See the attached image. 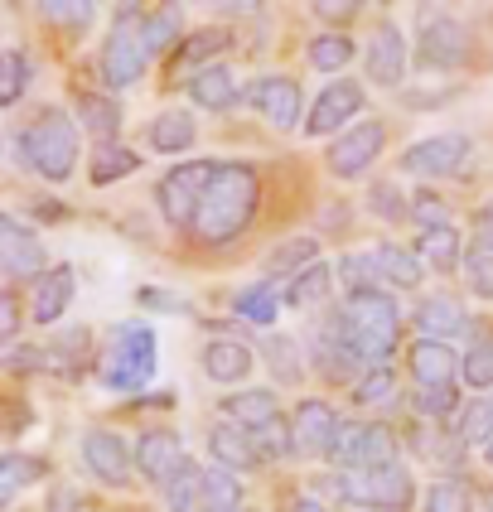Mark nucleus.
Instances as JSON below:
<instances>
[{
    "label": "nucleus",
    "mask_w": 493,
    "mask_h": 512,
    "mask_svg": "<svg viewBox=\"0 0 493 512\" xmlns=\"http://www.w3.org/2000/svg\"><path fill=\"white\" fill-rule=\"evenodd\" d=\"M315 252H319V242L315 237H290L281 252H271L266 256V281H276V276H300V271H310L315 266Z\"/></svg>",
    "instance_id": "nucleus-26"
},
{
    "label": "nucleus",
    "mask_w": 493,
    "mask_h": 512,
    "mask_svg": "<svg viewBox=\"0 0 493 512\" xmlns=\"http://www.w3.org/2000/svg\"><path fill=\"white\" fill-rule=\"evenodd\" d=\"M232 310L242 314L247 324H271V319H276V310H281V300L271 295V281H261V285L237 290V295H232Z\"/></svg>",
    "instance_id": "nucleus-33"
},
{
    "label": "nucleus",
    "mask_w": 493,
    "mask_h": 512,
    "mask_svg": "<svg viewBox=\"0 0 493 512\" xmlns=\"http://www.w3.org/2000/svg\"><path fill=\"white\" fill-rule=\"evenodd\" d=\"M252 445H257L261 459H281V455H290V450H295V435H290V426L281 421V416H276L271 426L252 430Z\"/></svg>",
    "instance_id": "nucleus-41"
},
{
    "label": "nucleus",
    "mask_w": 493,
    "mask_h": 512,
    "mask_svg": "<svg viewBox=\"0 0 493 512\" xmlns=\"http://www.w3.org/2000/svg\"><path fill=\"white\" fill-rule=\"evenodd\" d=\"M368 208H373L377 218H387V223H402L406 218V203H402V189H397V184H373V189H368Z\"/></svg>",
    "instance_id": "nucleus-50"
},
{
    "label": "nucleus",
    "mask_w": 493,
    "mask_h": 512,
    "mask_svg": "<svg viewBox=\"0 0 493 512\" xmlns=\"http://www.w3.org/2000/svg\"><path fill=\"white\" fill-rule=\"evenodd\" d=\"M426 512H464V488L460 484H431L426 488Z\"/></svg>",
    "instance_id": "nucleus-52"
},
{
    "label": "nucleus",
    "mask_w": 493,
    "mask_h": 512,
    "mask_svg": "<svg viewBox=\"0 0 493 512\" xmlns=\"http://www.w3.org/2000/svg\"><path fill=\"white\" fill-rule=\"evenodd\" d=\"M266 363L276 368V377L281 382H300V348H295V339H271L266 343Z\"/></svg>",
    "instance_id": "nucleus-43"
},
{
    "label": "nucleus",
    "mask_w": 493,
    "mask_h": 512,
    "mask_svg": "<svg viewBox=\"0 0 493 512\" xmlns=\"http://www.w3.org/2000/svg\"><path fill=\"white\" fill-rule=\"evenodd\" d=\"M464 281L479 300H493V256L489 252H469L464 256Z\"/></svg>",
    "instance_id": "nucleus-47"
},
{
    "label": "nucleus",
    "mask_w": 493,
    "mask_h": 512,
    "mask_svg": "<svg viewBox=\"0 0 493 512\" xmlns=\"http://www.w3.org/2000/svg\"><path fill=\"white\" fill-rule=\"evenodd\" d=\"M15 329H20V300H15V290H5V295H0V339L10 343Z\"/></svg>",
    "instance_id": "nucleus-54"
},
{
    "label": "nucleus",
    "mask_w": 493,
    "mask_h": 512,
    "mask_svg": "<svg viewBox=\"0 0 493 512\" xmlns=\"http://www.w3.org/2000/svg\"><path fill=\"white\" fill-rule=\"evenodd\" d=\"M348 58H353L348 34H319V39H310V63L319 73H339V68H348Z\"/></svg>",
    "instance_id": "nucleus-39"
},
{
    "label": "nucleus",
    "mask_w": 493,
    "mask_h": 512,
    "mask_svg": "<svg viewBox=\"0 0 493 512\" xmlns=\"http://www.w3.org/2000/svg\"><path fill=\"white\" fill-rule=\"evenodd\" d=\"M464 160H469V136L445 131V136H426V141L411 145L402 155V170L421 174V179H440V174H455Z\"/></svg>",
    "instance_id": "nucleus-9"
},
{
    "label": "nucleus",
    "mask_w": 493,
    "mask_h": 512,
    "mask_svg": "<svg viewBox=\"0 0 493 512\" xmlns=\"http://www.w3.org/2000/svg\"><path fill=\"white\" fill-rule=\"evenodd\" d=\"M363 54H368V78H373V83L397 87L406 78V44H402V29L397 25L377 29Z\"/></svg>",
    "instance_id": "nucleus-16"
},
{
    "label": "nucleus",
    "mask_w": 493,
    "mask_h": 512,
    "mask_svg": "<svg viewBox=\"0 0 493 512\" xmlns=\"http://www.w3.org/2000/svg\"><path fill=\"white\" fill-rule=\"evenodd\" d=\"M295 512H324V508H319V503H310V498H300V503H295Z\"/></svg>",
    "instance_id": "nucleus-58"
},
{
    "label": "nucleus",
    "mask_w": 493,
    "mask_h": 512,
    "mask_svg": "<svg viewBox=\"0 0 493 512\" xmlns=\"http://www.w3.org/2000/svg\"><path fill=\"white\" fill-rule=\"evenodd\" d=\"M358 112H363V87L353 83V78H334V83L315 97V107L305 116V131H310V136H329V131L344 136L348 121Z\"/></svg>",
    "instance_id": "nucleus-8"
},
{
    "label": "nucleus",
    "mask_w": 493,
    "mask_h": 512,
    "mask_svg": "<svg viewBox=\"0 0 493 512\" xmlns=\"http://www.w3.org/2000/svg\"><path fill=\"white\" fill-rule=\"evenodd\" d=\"M208 450L223 469H252L257 464V445H252V430L242 426H213L208 430Z\"/></svg>",
    "instance_id": "nucleus-23"
},
{
    "label": "nucleus",
    "mask_w": 493,
    "mask_h": 512,
    "mask_svg": "<svg viewBox=\"0 0 493 512\" xmlns=\"http://www.w3.org/2000/svg\"><path fill=\"white\" fill-rule=\"evenodd\" d=\"M189 97H194V107H203V112H223V107H232V97H237V83H232V73L223 63H208V68H199L189 78Z\"/></svg>",
    "instance_id": "nucleus-22"
},
{
    "label": "nucleus",
    "mask_w": 493,
    "mask_h": 512,
    "mask_svg": "<svg viewBox=\"0 0 493 512\" xmlns=\"http://www.w3.org/2000/svg\"><path fill=\"white\" fill-rule=\"evenodd\" d=\"M15 150H20V160H25L34 174L63 184V179L73 174V165H78V126H73L68 112L49 107V112H39L25 131H20Z\"/></svg>",
    "instance_id": "nucleus-2"
},
{
    "label": "nucleus",
    "mask_w": 493,
    "mask_h": 512,
    "mask_svg": "<svg viewBox=\"0 0 493 512\" xmlns=\"http://www.w3.org/2000/svg\"><path fill=\"white\" fill-rule=\"evenodd\" d=\"M25 87H29V58L20 49H10L0 58V107H15L25 97Z\"/></svg>",
    "instance_id": "nucleus-37"
},
{
    "label": "nucleus",
    "mask_w": 493,
    "mask_h": 512,
    "mask_svg": "<svg viewBox=\"0 0 493 512\" xmlns=\"http://www.w3.org/2000/svg\"><path fill=\"white\" fill-rule=\"evenodd\" d=\"M252 102L276 131H295L300 126V87H295V78H261V83H252Z\"/></svg>",
    "instance_id": "nucleus-14"
},
{
    "label": "nucleus",
    "mask_w": 493,
    "mask_h": 512,
    "mask_svg": "<svg viewBox=\"0 0 493 512\" xmlns=\"http://www.w3.org/2000/svg\"><path fill=\"white\" fill-rule=\"evenodd\" d=\"M78 126H87L92 136H112L116 126H121V107H116V97L78 92Z\"/></svg>",
    "instance_id": "nucleus-30"
},
{
    "label": "nucleus",
    "mask_w": 493,
    "mask_h": 512,
    "mask_svg": "<svg viewBox=\"0 0 493 512\" xmlns=\"http://www.w3.org/2000/svg\"><path fill=\"white\" fill-rule=\"evenodd\" d=\"M39 363H44L39 348H15V358H10V368L15 372H29V368H39Z\"/></svg>",
    "instance_id": "nucleus-57"
},
{
    "label": "nucleus",
    "mask_w": 493,
    "mask_h": 512,
    "mask_svg": "<svg viewBox=\"0 0 493 512\" xmlns=\"http://www.w3.org/2000/svg\"><path fill=\"white\" fill-rule=\"evenodd\" d=\"M363 435H368V426H358V421H344V426H339V435H334V450H329V459H334L339 469H353V455H358Z\"/></svg>",
    "instance_id": "nucleus-51"
},
{
    "label": "nucleus",
    "mask_w": 493,
    "mask_h": 512,
    "mask_svg": "<svg viewBox=\"0 0 493 512\" xmlns=\"http://www.w3.org/2000/svg\"><path fill=\"white\" fill-rule=\"evenodd\" d=\"M416 252L426 256L435 271H455V266H460V232L450 228V223H445V228L421 232V247H416Z\"/></svg>",
    "instance_id": "nucleus-32"
},
{
    "label": "nucleus",
    "mask_w": 493,
    "mask_h": 512,
    "mask_svg": "<svg viewBox=\"0 0 493 512\" xmlns=\"http://www.w3.org/2000/svg\"><path fill=\"white\" fill-rule=\"evenodd\" d=\"M150 150H160V155H179V150H189L194 136H199V126H194V116L189 112H165L150 121Z\"/></svg>",
    "instance_id": "nucleus-25"
},
{
    "label": "nucleus",
    "mask_w": 493,
    "mask_h": 512,
    "mask_svg": "<svg viewBox=\"0 0 493 512\" xmlns=\"http://www.w3.org/2000/svg\"><path fill=\"white\" fill-rule=\"evenodd\" d=\"M469 252H489L493 256V203L479 213V223H474V247Z\"/></svg>",
    "instance_id": "nucleus-56"
},
{
    "label": "nucleus",
    "mask_w": 493,
    "mask_h": 512,
    "mask_svg": "<svg viewBox=\"0 0 493 512\" xmlns=\"http://www.w3.org/2000/svg\"><path fill=\"white\" fill-rule=\"evenodd\" d=\"M460 440L464 445H489L493 440V401H479V406H469V411H464Z\"/></svg>",
    "instance_id": "nucleus-45"
},
{
    "label": "nucleus",
    "mask_w": 493,
    "mask_h": 512,
    "mask_svg": "<svg viewBox=\"0 0 493 512\" xmlns=\"http://www.w3.org/2000/svg\"><path fill=\"white\" fill-rule=\"evenodd\" d=\"M319 20H329V25H339V20H353L358 15V5L353 0H319V5H310Z\"/></svg>",
    "instance_id": "nucleus-55"
},
{
    "label": "nucleus",
    "mask_w": 493,
    "mask_h": 512,
    "mask_svg": "<svg viewBox=\"0 0 493 512\" xmlns=\"http://www.w3.org/2000/svg\"><path fill=\"white\" fill-rule=\"evenodd\" d=\"M382 141H387V126L382 121H353L344 136L329 141L324 165H329V174H339V179H358L382 155Z\"/></svg>",
    "instance_id": "nucleus-7"
},
{
    "label": "nucleus",
    "mask_w": 493,
    "mask_h": 512,
    "mask_svg": "<svg viewBox=\"0 0 493 512\" xmlns=\"http://www.w3.org/2000/svg\"><path fill=\"white\" fill-rule=\"evenodd\" d=\"M339 276H344L348 295H358V290H377V281H382V271H377L373 256H344V261H339Z\"/></svg>",
    "instance_id": "nucleus-42"
},
{
    "label": "nucleus",
    "mask_w": 493,
    "mask_h": 512,
    "mask_svg": "<svg viewBox=\"0 0 493 512\" xmlns=\"http://www.w3.org/2000/svg\"><path fill=\"white\" fill-rule=\"evenodd\" d=\"M348 319L358 324V334H373V339H397V300L377 285V290H358V295H348L344 300Z\"/></svg>",
    "instance_id": "nucleus-13"
},
{
    "label": "nucleus",
    "mask_w": 493,
    "mask_h": 512,
    "mask_svg": "<svg viewBox=\"0 0 493 512\" xmlns=\"http://www.w3.org/2000/svg\"><path fill=\"white\" fill-rule=\"evenodd\" d=\"M83 459H87V469H92L102 484H121V479H126V469H131L126 440H121L116 430H87Z\"/></svg>",
    "instance_id": "nucleus-17"
},
{
    "label": "nucleus",
    "mask_w": 493,
    "mask_h": 512,
    "mask_svg": "<svg viewBox=\"0 0 493 512\" xmlns=\"http://www.w3.org/2000/svg\"><path fill=\"white\" fill-rule=\"evenodd\" d=\"M203 372H208L213 382H242V377L252 372V353H247V343L213 339L208 348H203Z\"/></svg>",
    "instance_id": "nucleus-21"
},
{
    "label": "nucleus",
    "mask_w": 493,
    "mask_h": 512,
    "mask_svg": "<svg viewBox=\"0 0 493 512\" xmlns=\"http://www.w3.org/2000/svg\"><path fill=\"white\" fill-rule=\"evenodd\" d=\"M39 474H44V464H39V459H29V455H5V459H0V498L10 503V498H15V493H20L25 484H34Z\"/></svg>",
    "instance_id": "nucleus-38"
},
{
    "label": "nucleus",
    "mask_w": 493,
    "mask_h": 512,
    "mask_svg": "<svg viewBox=\"0 0 493 512\" xmlns=\"http://www.w3.org/2000/svg\"><path fill=\"white\" fill-rule=\"evenodd\" d=\"M203 512H242V484L223 464L203 474Z\"/></svg>",
    "instance_id": "nucleus-28"
},
{
    "label": "nucleus",
    "mask_w": 493,
    "mask_h": 512,
    "mask_svg": "<svg viewBox=\"0 0 493 512\" xmlns=\"http://www.w3.org/2000/svg\"><path fill=\"white\" fill-rule=\"evenodd\" d=\"M455 406H460L455 382H445V387H421V392H416V411H421V416H450Z\"/></svg>",
    "instance_id": "nucleus-49"
},
{
    "label": "nucleus",
    "mask_w": 493,
    "mask_h": 512,
    "mask_svg": "<svg viewBox=\"0 0 493 512\" xmlns=\"http://www.w3.org/2000/svg\"><path fill=\"white\" fill-rule=\"evenodd\" d=\"M484 459H489V464H493V440H489V445H484Z\"/></svg>",
    "instance_id": "nucleus-59"
},
{
    "label": "nucleus",
    "mask_w": 493,
    "mask_h": 512,
    "mask_svg": "<svg viewBox=\"0 0 493 512\" xmlns=\"http://www.w3.org/2000/svg\"><path fill=\"white\" fill-rule=\"evenodd\" d=\"M184 464H189V459H184V445H179L174 430H145L141 435V445H136V469H141L150 484H170Z\"/></svg>",
    "instance_id": "nucleus-12"
},
{
    "label": "nucleus",
    "mask_w": 493,
    "mask_h": 512,
    "mask_svg": "<svg viewBox=\"0 0 493 512\" xmlns=\"http://www.w3.org/2000/svg\"><path fill=\"white\" fill-rule=\"evenodd\" d=\"M232 44V34L223 25H208V29H194L189 39H184V49H179V68H189V63H203V58H213L218 49H228Z\"/></svg>",
    "instance_id": "nucleus-36"
},
{
    "label": "nucleus",
    "mask_w": 493,
    "mask_h": 512,
    "mask_svg": "<svg viewBox=\"0 0 493 512\" xmlns=\"http://www.w3.org/2000/svg\"><path fill=\"white\" fill-rule=\"evenodd\" d=\"M0 261L10 276H39V266H44L39 232H29L20 218H0Z\"/></svg>",
    "instance_id": "nucleus-15"
},
{
    "label": "nucleus",
    "mask_w": 493,
    "mask_h": 512,
    "mask_svg": "<svg viewBox=\"0 0 493 512\" xmlns=\"http://www.w3.org/2000/svg\"><path fill=\"white\" fill-rule=\"evenodd\" d=\"M464 54H469V34H464L460 20H450V15L421 20V63H426V68L450 73V68L464 63Z\"/></svg>",
    "instance_id": "nucleus-11"
},
{
    "label": "nucleus",
    "mask_w": 493,
    "mask_h": 512,
    "mask_svg": "<svg viewBox=\"0 0 493 512\" xmlns=\"http://www.w3.org/2000/svg\"><path fill=\"white\" fill-rule=\"evenodd\" d=\"M155 358H160V339H155V329L150 324H121L112 334V348H107V387L112 392H136L150 382V372H155Z\"/></svg>",
    "instance_id": "nucleus-3"
},
{
    "label": "nucleus",
    "mask_w": 493,
    "mask_h": 512,
    "mask_svg": "<svg viewBox=\"0 0 493 512\" xmlns=\"http://www.w3.org/2000/svg\"><path fill=\"white\" fill-rule=\"evenodd\" d=\"M136 150H126V145H102L97 155H92V184H112V179H126V174H136Z\"/></svg>",
    "instance_id": "nucleus-35"
},
{
    "label": "nucleus",
    "mask_w": 493,
    "mask_h": 512,
    "mask_svg": "<svg viewBox=\"0 0 493 512\" xmlns=\"http://www.w3.org/2000/svg\"><path fill=\"white\" fill-rule=\"evenodd\" d=\"M411 218L421 223V232L445 228V203L435 199V194H416V208H411Z\"/></svg>",
    "instance_id": "nucleus-53"
},
{
    "label": "nucleus",
    "mask_w": 493,
    "mask_h": 512,
    "mask_svg": "<svg viewBox=\"0 0 493 512\" xmlns=\"http://www.w3.org/2000/svg\"><path fill=\"white\" fill-rule=\"evenodd\" d=\"M257 199H261V184L252 174V165H218L208 194H203L199 218H194L199 242H228V237H237L252 223Z\"/></svg>",
    "instance_id": "nucleus-1"
},
{
    "label": "nucleus",
    "mask_w": 493,
    "mask_h": 512,
    "mask_svg": "<svg viewBox=\"0 0 493 512\" xmlns=\"http://www.w3.org/2000/svg\"><path fill=\"white\" fill-rule=\"evenodd\" d=\"M223 416L242 430H261V426H271L281 411H276V397H271V392L252 387V392H237V397L223 401Z\"/></svg>",
    "instance_id": "nucleus-24"
},
{
    "label": "nucleus",
    "mask_w": 493,
    "mask_h": 512,
    "mask_svg": "<svg viewBox=\"0 0 493 512\" xmlns=\"http://www.w3.org/2000/svg\"><path fill=\"white\" fill-rule=\"evenodd\" d=\"M145 63H150V49H145V20L136 10H126L121 20L107 34V49H102V78L107 87H131L141 83Z\"/></svg>",
    "instance_id": "nucleus-6"
},
{
    "label": "nucleus",
    "mask_w": 493,
    "mask_h": 512,
    "mask_svg": "<svg viewBox=\"0 0 493 512\" xmlns=\"http://www.w3.org/2000/svg\"><path fill=\"white\" fill-rule=\"evenodd\" d=\"M377 271H382V281H392L397 290H416L421 285V256L402 252V247H392V242H382L373 252Z\"/></svg>",
    "instance_id": "nucleus-27"
},
{
    "label": "nucleus",
    "mask_w": 493,
    "mask_h": 512,
    "mask_svg": "<svg viewBox=\"0 0 493 512\" xmlns=\"http://www.w3.org/2000/svg\"><path fill=\"white\" fill-rule=\"evenodd\" d=\"M329 285H334V271H329L324 261H315L310 271H300V276L286 285V305H295V310H310V305H319V300L329 295Z\"/></svg>",
    "instance_id": "nucleus-29"
},
{
    "label": "nucleus",
    "mask_w": 493,
    "mask_h": 512,
    "mask_svg": "<svg viewBox=\"0 0 493 512\" xmlns=\"http://www.w3.org/2000/svg\"><path fill=\"white\" fill-rule=\"evenodd\" d=\"M339 416L324 406V401H300L295 406V416H290V435H295V455H310V459H319V455H329L334 450V435H339Z\"/></svg>",
    "instance_id": "nucleus-10"
},
{
    "label": "nucleus",
    "mask_w": 493,
    "mask_h": 512,
    "mask_svg": "<svg viewBox=\"0 0 493 512\" xmlns=\"http://www.w3.org/2000/svg\"><path fill=\"white\" fill-rule=\"evenodd\" d=\"M392 397H397V377H392V368H377V372H368V377H358V392H353L358 406H387Z\"/></svg>",
    "instance_id": "nucleus-40"
},
{
    "label": "nucleus",
    "mask_w": 493,
    "mask_h": 512,
    "mask_svg": "<svg viewBox=\"0 0 493 512\" xmlns=\"http://www.w3.org/2000/svg\"><path fill=\"white\" fill-rule=\"evenodd\" d=\"M174 29H179V5H165L160 15H150V20H145V49H150V54H160V49L174 39Z\"/></svg>",
    "instance_id": "nucleus-48"
},
{
    "label": "nucleus",
    "mask_w": 493,
    "mask_h": 512,
    "mask_svg": "<svg viewBox=\"0 0 493 512\" xmlns=\"http://www.w3.org/2000/svg\"><path fill=\"white\" fill-rule=\"evenodd\" d=\"M392 464H397V440H392V430L368 426L358 455H353V469H392Z\"/></svg>",
    "instance_id": "nucleus-34"
},
{
    "label": "nucleus",
    "mask_w": 493,
    "mask_h": 512,
    "mask_svg": "<svg viewBox=\"0 0 493 512\" xmlns=\"http://www.w3.org/2000/svg\"><path fill=\"white\" fill-rule=\"evenodd\" d=\"M464 382H469V387H493V339L474 343V348L464 353Z\"/></svg>",
    "instance_id": "nucleus-46"
},
{
    "label": "nucleus",
    "mask_w": 493,
    "mask_h": 512,
    "mask_svg": "<svg viewBox=\"0 0 493 512\" xmlns=\"http://www.w3.org/2000/svg\"><path fill=\"white\" fill-rule=\"evenodd\" d=\"M92 10H97L92 0H44V5H39L44 20H54V25H78V29L92 20Z\"/></svg>",
    "instance_id": "nucleus-44"
},
{
    "label": "nucleus",
    "mask_w": 493,
    "mask_h": 512,
    "mask_svg": "<svg viewBox=\"0 0 493 512\" xmlns=\"http://www.w3.org/2000/svg\"><path fill=\"white\" fill-rule=\"evenodd\" d=\"M339 493L348 503H363V508H382V512H406L416 503V484L402 464L392 469H348L339 479Z\"/></svg>",
    "instance_id": "nucleus-5"
},
{
    "label": "nucleus",
    "mask_w": 493,
    "mask_h": 512,
    "mask_svg": "<svg viewBox=\"0 0 493 512\" xmlns=\"http://www.w3.org/2000/svg\"><path fill=\"white\" fill-rule=\"evenodd\" d=\"M73 300V266H54L49 276L34 281V319L39 324H58Z\"/></svg>",
    "instance_id": "nucleus-19"
},
{
    "label": "nucleus",
    "mask_w": 493,
    "mask_h": 512,
    "mask_svg": "<svg viewBox=\"0 0 493 512\" xmlns=\"http://www.w3.org/2000/svg\"><path fill=\"white\" fill-rule=\"evenodd\" d=\"M455 348L450 343H435V339H421L411 348V372H416V382L421 387H445L450 377H455Z\"/></svg>",
    "instance_id": "nucleus-20"
},
{
    "label": "nucleus",
    "mask_w": 493,
    "mask_h": 512,
    "mask_svg": "<svg viewBox=\"0 0 493 512\" xmlns=\"http://www.w3.org/2000/svg\"><path fill=\"white\" fill-rule=\"evenodd\" d=\"M416 329H421V339H455L464 329V310L455 295H426L421 305H416Z\"/></svg>",
    "instance_id": "nucleus-18"
},
{
    "label": "nucleus",
    "mask_w": 493,
    "mask_h": 512,
    "mask_svg": "<svg viewBox=\"0 0 493 512\" xmlns=\"http://www.w3.org/2000/svg\"><path fill=\"white\" fill-rule=\"evenodd\" d=\"M203 474H208V469H199V464H184L170 484H165L170 512H203Z\"/></svg>",
    "instance_id": "nucleus-31"
},
{
    "label": "nucleus",
    "mask_w": 493,
    "mask_h": 512,
    "mask_svg": "<svg viewBox=\"0 0 493 512\" xmlns=\"http://www.w3.org/2000/svg\"><path fill=\"white\" fill-rule=\"evenodd\" d=\"M213 174H218V160H194V165H174V170L160 179L155 203H160V213H165L170 228H194Z\"/></svg>",
    "instance_id": "nucleus-4"
}]
</instances>
